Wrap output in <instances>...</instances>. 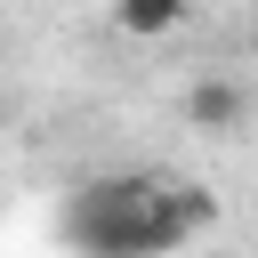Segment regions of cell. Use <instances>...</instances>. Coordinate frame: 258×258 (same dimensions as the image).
<instances>
[{"label": "cell", "instance_id": "1", "mask_svg": "<svg viewBox=\"0 0 258 258\" xmlns=\"http://www.w3.org/2000/svg\"><path fill=\"white\" fill-rule=\"evenodd\" d=\"M64 242L81 258H161L185 242L177 185L161 177H97L64 202Z\"/></svg>", "mask_w": 258, "mask_h": 258}, {"label": "cell", "instance_id": "2", "mask_svg": "<svg viewBox=\"0 0 258 258\" xmlns=\"http://www.w3.org/2000/svg\"><path fill=\"white\" fill-rule=\"evenodd\" d=\"M185 113H194V129L234 137V129H242V113H250V89H242V81H226V73H202V81H194V97H185Z\"/></svg>", "mask_w": 258, "mask_h": 258}, {"label": "cell", "instance_id": "3", "mask_svg": "<svg viewBox=\"0 0 258 258\" xmlns=\"http://www.w3.org/2000/svg\"><path fill=\"white\" fill-rule=\"evenodd\" d=\"M113 24H121V32H137V40H161V32H177V24H185V8H177V0H121V8H113Z\"/></svg>", "mask_w": 258, "mask_h": 258}]
</instances>
